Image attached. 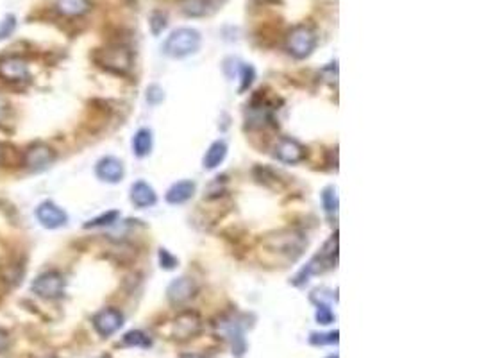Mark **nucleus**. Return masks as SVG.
I'll return each instance as SVG.
<instances>
[{"mask_svg":"<svg viewBox=\"0 0 477 358\" xmlns=\"http://www.w3.org/2000/svg\"><path fill=\"white\" fill-rule=\"evenodd\" d=\"M202 36L197 29L192 27H181V29H175L172 34L168 36L163 43V54L168 56V58L174 59H183L195 54L197 50L201 49Z\"/></svg>","mask_w":477,"mask_h":358,"instance_id":"nucleus-1","label":"nucleus"},{"mask_svg":"<svg viewBox=\"0 0 477 358\" xmlns=\"http://www.w3.org/2000/svg\"><path fill=\"white\" fill-rule=\"evenodd\" d=\"M263 246L267 247L270 253H279V255L286 256V260H295L302 255L304 247L308 246V240L304 238L302 233L299 231H279L276 235H270L263 240Z\"/></svg>","mask_w":477,"mask_h":358,"instance_id":"nucleus-2","label":"nucleus"},{"mask_svg":"<svg viewBox=\"0 0 477 358\" xmlns=\"http://www.w3.org/2000/svg\"><path fill=\"white\" fill-rule=\"evenodd\" d=\"M318 38L317 32L306 23L295 25L286 36V49L297 59H306L317 49Z\"/></svg>","mask_w":477,"mask_h":358,"instance_id":"nucleus-3","label":"nucleus"},{"mask_svg":"<svg viewBox=\"0 0 477 358\" xmlns=\"http://www.w3.org/2000/svg\"><path fill=\"white\" fill-rule=\"evenodd\" d=\"M95 59L100 67L115 74H127L133 68V52L125 45H107L97 50Z\"/></svg>","mask_w":477,"mask_h":358,"instance_id":"nucleus-4","label":"nucleus"},{"mask_svg":"<svg viewBox=\"0 0 477 358\" xmlns=\"http://www.w3.org/2000/svg\"><path fill=\"white\" fill-rule=\"evenodd\" d=\"M31 288L36 295H40L43 299H56V297H61L65 292V280L56 271H49L36 277Z\"/></svg>","mask_w":477,"mask_h":358,"instance_id":"nucleus-5","label":"nucleus"},{"mask_svg":"<svg viewBox=\"0 0 477 358\" xmlns=\"http://www.w3.org/2000/svg\"><path fill=\"white\" fill-rule=\"evenodd\" d=\"M214 326H217L219 333H222L223 339L229 340V344H231L232 348V353L236 355V357H243L247 344L240 321H236V319L232 317H222Z\"/></svg>","mask_w":477,"mask_h":358,"instance_id":"nucleus-6","label":"nucleus"},{"mask_svg":"<svg viewBox=\"0 0 477 358\" xmlns=\"http://www.w3.org/2000/svg\"><path fill=\"white\" fill-rule=\"evenodd\" d=\"M202 328V319L199 317V313L192 312V310H184L174 319L172 324V335L177 340H188L195 337Z\"/></svg>","mask_w":477,"mask_h":358,"instance_id":"nucleus-7","label":"nucleus"},{"mask_svg":"<svg viewBox=\"0 0 477 358\" xmlns=\"http://www.w3.org/2000/svg\"><path fill=\"white\" fill-rule=\"evenodd\" d=\"M274 156H276L279 161H282V163L295 165V163H300V161L306 158V147H304L300 142H297L295 138L282 136V138L277 142Z\"/></svg>","mask_w":477,"mask_h":358,"instance_id":"nucleus-8","label":"nucleus"},{"mask_svg":"<svg viewBox=\"0 0 477 358\" xmlns=\"http://www.w3.org/2000/svg\"><path fill=\"white\" fill-rule=\"evenodd\" d=\"M0 77L9 83H20L31 77L29 74V65L20 56H8L0 59Z\"/></svg>","mask_w":477,"mask_h":358,"instance_id":"nucleus-9","label":"nucleus"},{"mask_svg":"<svg viewBox=\"0 0 477 358\" xmlns=\"http://www.w3.org/2000/svg\"><path fill=\"white\" fill-rule=\"evenodd\" d=\"M122 324H124V315L116 308H104L95 313L93 317V328L102 337H111L120 330Z\"/></svg>","mask_w":477,"mask_h":358,"instance_id":"nucleus-10","label":"nucleus"},{"mask_svg":"<svg viewBox=\"0 0 477 358\" xmlns=\"http://www.w3.org/2000/svg\"><path fill=\"white\" fill-rule=\"evenodd\" d=\"M36 217H38L41 226H45V228L49 229L63 228V226L68 222V215L65 213V210L50 201L41 202V204L36 208Z\"/></svg>","mask_w":477,"mask_h":358,"instance_id":"nucleus-11","label":"nucleus"},{"mask_svg":"<svg viewBox=\"0 0 477 358\" xmlns=\"http://www.w3.org/2000/svg\"><path fill=\"white\" fill-rule=\"evenodd\" d=\"M56 160V152L43 143H34L31 149H27L25 152V167L32 172H40V170L50 167V163Z\"/></svg>","mask_w":477,"mask_h":358,"instance_id":"nucleus-12","label":"nucleus"},{"mask_svg":"<svg viewBox=\"0 0 477 358\" xmlns=\"http://www.w3.org/2000/svg\"><path fill=\"white\" fill-rule=\"evenodd\" d=\"M197 285L192 277H177L166 288V297L172 304H184L195 295Z\"/></svg>","mask_w":477,"mask_h":358,"instance_id":"nucleus-13","label":"nucleus"},{"mask_svg":"<svg viewBox=\"0 0 477 358\" xmlns=\"http://www.w3.org/2000/svg\"><path fill=\"white\" fill-rule=\"evenodd\" d=\"M228 0H181V9L186 17H210L217 13Z\"/></svg>","mask_w":477,"mask_h":358,"instance_id":"nucleus-14","label":"nucleus"},{"mask_svg":"<svg viewBox=\"0 0 477 358\" xmlns=\"http://www.w3.org/2000/svg\"><path fill=\"white\" fill-rule=\"evenodd\" d=\"M97 176L106 183H118L124 178V165L118 158L106 156L97 163Z\"/></svg>","mask_w":477,"mask_h":358,"instance_id":"nucleus-15","label":"nucleus"},{"mask_svg":"<svg viewBox=\"0 0 477 358\" xmlns=\"http://www.w3.org/2000/svg\"><path fill=\"white\" fill-rule=\"evenodd\" d=\"M131 201L138 208H148V206L156 204L157 196L151 185L145 183V181H136L131 187Z\"/></svg>","mask_w":477,"mask_h":358,"instance_id":"nucleus-16","label":"nucleus"},{"mask_svg":"<svg viewBox=\"0 0 477 358\" xmlns=\"http://www.w3.org/2000/svg\"><path fill=\"white\" fill-rule=\"evenodd\" d=\"M193 193H195V183L190 179H184V181H177L170 187V190L166 192V201L170 204H183V202L192 199Z\"/></svg>","mask_w":477,"mask_h":358,"instance_id":"nucleus-17","label":"nucleus"},{"mask_svg":"<svg viewBox=\"0 0 477 358\" xmlns=\"http://www.w3.org/2000/svg\"><path fill=\"white\" fill-rule=\"evenodd\" d=\"M225 156H228V143L222 142V140H219V142H213L210 145V149L206 151V156H204V169L208 170H213L217 169V167L222 163L223 160H225Z\"/></svg>","mask_w":477,"mask_h":358,"instance_id":"nucleus-18","label":"nucleus"},{"mask_svg":"<svg viewBox=\"0 0 477 358\" xmlns=\"http://www.w3.org/2000/svg\"><path fill=\"white\" fill-rule=\"evenodd\" d=\"M89 8V0H56V9L65 17H80L88 13Z\"/></svg>","mask_w":477,"mask_h":358,"instance_id":"nucleus-19","label":"nucleus"},{"mask_svg":"<svg viewBox=\"0 0 477 358\" xmlns=\"http://www.w3.org/2000/svg\"><path fill=\"white\" fill-rule=\"evenodd\" d=\"M133 151L138 158H145L152 151V133L148 129H140L133 138Z\"/></svg>","mask_w":477,"mask_h":358,"instance_id":"nucleus-20","label":"nucleus"},{"mask_svg":"<svg viewBox=\"0 0 477 358\" xmlns=\"http://www.w3.org/2000/svg\"><path fill=\"white\" fill-rule=\"evenodd\" d=\"M122 346H129V348H148L151 346V339H148L143 331L133 330L129 333H125L122 339Z\"/></svg>","mask_w":477,"mask_h":358,"instance_id":"nucleus-21","label":"nucleus"},{"mask_svg":"<svg viewBox=\"0 0 477 358\" xmlns=\"http://www.w3.org/2000/svg\"><path fill=\"white\" fill-rule=\"evenodd\" d=\"M148 25H151L152 34L157 36L166 29V25H168V18H166V14L163 13V11H159V9H157V11H152L151 18H148Z\"/></svg>","mask_w":477,"mask_h":358,"instance_id":"nucleus-22","label":"nucleus"},{"mask_svg":"<svg viewBox=\"0 0 477 358\" xmlns=\"http://www.w3.org/2000/svg\"><path fill=\"white\" fill-rule=\"evenodd\" d=\"M322 202H324V208L329 215H335L338 211V197H336V190L333 187H327L324 192H322Z\"/></svg>","mask_w":477,"mask_h":358,"instance_id":"nucleus-23","label":"nucleus"},{"mask_svg":"<svg viewBox=\"0 0 477 358\" xmlns=\"http://www.w3.org/2000/svg\"><path fill=\"white\" fill-rule=\"evenodd\" d=\"M118 219V211H107V213L100 215L97 219L89 220L85 224V228H100V226H111Z\"/></svg>","mask_w":477,"mask_h":358,"instance_id":"nucleus-24","label":"nucleus"},{"mask_svg":"<svg viewBox=\"0 0 477 358\" xmlns=\"http://www.w3.org/2000/svg\"><path fill=\"white\" fill-rule=\"evenodd\" d=\"M309 342L315 346L336 344V342H338V331H331V333H311Z\"/></svg>","mask_w":477,"mask_h":358,"instance_id":"nucleus-25","label":"nucleus"},{"mask_svg":"<svg viewBox=\"0 0 477 358\" xmlns=\"http://www.w3.org/2000/svg\"><path fill=\"white\" fill-rule=\"evenodd\" d=\"M16 29V17L14 14H5L0 22V40H5L9 36L13 34V31Z\"/></svg>","mask_w":477,"mask_h":358,"instance_id":"nucleus-26","label":"nucleus"},{"mask_svg":"<svg viewBox=\"0 0 477 358\" xmlns=\"http://www.w3.org/2000/svg\"><path fill=\"white\" fill-rule=\"evenodd\" d=\"M240 77H241V86L240 92H245L256 79V70L250 65H241L240 67Z\"/></svg>","mask_w":477,"mask_h":358,"instance_id":"nucleus-27","label":"nucleus"},{"mask_svg":"<svg viewBox=\"0 0 477 358\" xmlns=\"http://www.w3.org/2000/svg\"><path fill=\"white\" fill-rule=\"evenodd\" d=\"M317 321L318 324H324V326L335 321V313H333V310L329 308V304L326 303L317 304Z\"/></svg>","mask_w":477,"mask_h":358,"instance_id":"nucleus-28","label":"nucleus"},{"mask_svg":"<svg viewBox=\"0 0 477 358\" xmlns=\"http://www.w3.org/2000/svg\"><path fill=\"white\" fill-rule=\"evenodd\" d=\"M159 264L163 268H174L177 265V258H175L170 251L166 249H159Z\"/></svg>","mask_w":477,"mask_h":358,"instance_id":"nucleus-29","label":"nucleus"},{"mask_svg":"<svg viewBox=\"0 0 477 358\" xmlns=\"http://www.w3.org/2000/svg\"><path fill=\"white\" fill-rule=\"evenodd\" d=\"M163 97H165V95H163V90L157 85H152L151 88L147 90V101L151 104H159L161 101H163Z\"/></svg>","mask_w":477,"mask_h":358,"instance_id":"nucleus-30","label":"nucleus"},{"mask_svg":"<svg viewBox=\"0 0 477 358\" xmlns=\"http://www.w3.org/2000/svg\"><path fill=\"white\" fill-rule=\"evenodd\" d=\"M8 112H9L8 101H5L4 95H0V122L4 120L5 116H8Z\"/></svg>","mask_w":477,"mask_h":358,"instance_id":"nucleus-31","label":"nucleus"},{"mask_svg":"<svg viewBox=\"0 0 477 358\" xmlns=\"http://www.w3.org/2000/svg\"><path fill=\"white\" fill-rule=\"evenodd\" d=\"M8 348H9L8 331L0 328V353H2V351H5V349H8Z\"/></svg>","mask_w":477,"mask_h":358,"instance_id":"nucleus-32","label":"nucleus"},{"mask_svg":"<svg viewBox=\"0 0 477 358\" xmlns=\"http://www.w3.org/2000/svg\"><path fill=\"white\" fill-rule=\"evenodd\" d=\"M181 358H201L199 355H193V353H188V355H183Z\"/></svg>","mask_w":477,"mask_h":358,"instance_id":"nucleus-33","label":"nucleus"},{"mask_svg":"<svg viewBox=\"0 0 477 358\" xmlns=\"http://www.w3.org/2000/svg\"><path fill=\"white\" fill-rule=\"evenodd\" d=\"M2 158H4V151H2V145H0V163H2Z\"/></svg>","mask_w":477,"mask_h":358,"instance_id":"nucleus-34","label":"nucleus"},{"mask_svg":"<svg viewBox=\"0 0 477 358\" xmlns=\"http://www.w3.org/2000/svg\"><path fill=\"white\" fill-rule=\"evenodd\" d=\"M258 2H263V4H268V2H277V0H258Z\"/></svg>","mask_w":477,"mask_h":358,"instance_id":"nucleus-35","label":"nucleus"},{"mask_svg":"<svg viewBox=\"0 0 477 358\" xmlns=\"http://www.w3.org/2000/svg\"><path fill=\"white\" fill-rule=\"evenodd\" d=\"M327 358H338V355H331V357H327Z\"/></svg>","mask_w":477,"mask_h":358,"instance_id":"nucleus-36","label":"nucleus"},{"mask_svg":"<svg viewBox=\"0 0 477 358\" xmlns=\"http://www.w3.org/2000/svg\"><path fill=\"white\" fill-rule=\"evenodd\" d=\"M43 358H56V357H43Z\"/></svg>","mask_w":477,"mask_h":358,"instance_id":"nucleus-37","label":"nucleus"},{"mask_svg":"<svg viewBox=\"0 0 477 358\" xmlns=\"http://www.w3.org/2000/svg\"><path fill=\"white\" fill-rule=\"evenodd\" d=\"M100 358H107V357H100Z\"/></svg>","mask_w":477,"mask_h":358,"instance_id":"nucleus-38","label":"nucleus"}]
</instances>
